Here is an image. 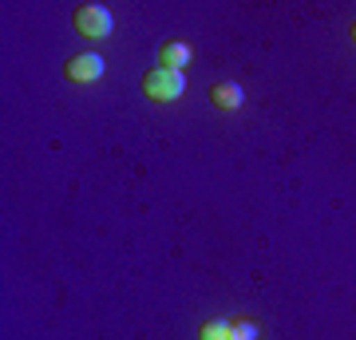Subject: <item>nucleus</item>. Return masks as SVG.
I'll use <instances>...</instances> for the list:
<instances>
[{
    "mask_svg": "<svg viewBox=\"0 0 356 340\" xmlns=\"http://www.w3.org/2000/svg\"><path fill=\"white\" fill-rule=\"evenodd\" d=\"M143 91H147V99H154V103H178L186 95V76H182V72L154 67V72L143 76Z\"/></svg>",
    "mask_w": 356,
    "mask_h": 340,
    "instance_id": "nucleus-1",
    "label": "nucleus"
},
{
    "mask_svg": "<svg viewBox=\"0 0 356 340\" xmlns=\"http://www.w3.org/2000/svg\"><path fill=\"white\" fill-rule=\"evenodd\" d=\"M72 24H76L79 36L88 40H107L115 32V16L107 4H79L76 16H72Z\"/></svg>",
    "mask_w": 356,
    "mask_h": 340,
    "instance_id": "nucleus-2",
    "label": "nucleus"
},
{
    "mask_svg": "<svg viewBox=\"0 0 356 340\" xmlns=\"http://www.w3.org/2000/svg\"><path fill=\"white\" fill-rule=\"evenodd\" d=\"M103 72H107V63H103L99 51H79V56H72V60L64 63V76L72 79V83H99Z\"/></svg>",
    "mask_w": 356,
    "mask_h": 340,
    "instance_id": "nucleus-3",
    "label": "nucleus"
},
{
    "mask_svg": "<svg viewBox=\"0 0 356 340\" xmlns=\"http://www.w3.org/2000/svg\"><path fill=\"white\" fill-rule=\"evenodd\" d=\"M210 99H214L218 111H242L245 88H242V83H234V79H222V83H214V88H210Z\"/></svg>",
    "mask_w": 356,
    "mask_h": 340,
    "instance_id": "nucleus-4",
    "label": "nucleus"
},
{
    "mask_svg": "<svg viewBox=\"0 0 356 340\" xmlns=\"http://www.w3.org/2000/svg\"><path fill=\"white\" fill-rule=\"evenodd\" d=\"M191 60H194V51H191V44H182V40H170V44H163V51H159V67H166V72H182Z\"/></svg>",
    "mask_w": 356,
    "mask_h": 340,
    "instance_id": "nucleus-5",
    "label": "nucleus"
},
{
    "mask_svg": "<svg viewBox=\"0 0 356 340\" xmlns=\"http://www.w3.org/2000/svg\"><path fill=\"white\" fill-rule=\"evenodd\" d=\"M229 340H261V325L254 316H234L229 321Z\"/></svg>",
    "mask_w": 356,
    "mask_h": 340,
    "instance_id": "nucleus-6",
    "label": "nucleus"
},
{
    "mask_svg": "<svg viewBox=\"0 0 356 340\" xmlns=\"http://www.w3.org/2000/svg\"><path fill=\"white\" fill-rule=\"evenodd\" d=\"M198 340H229V321L226 316H210V321L198 328Z\"/></svg>",
    "mask_w": 356,
    "mask_h": 340,
    "instance_id": "nucleus-7",
    "label": "nucleus"
},
{
    "mask_svg": "<svg viewBox=\"0 0 356 340\" xmlns=\"http://www.w3.org/2000/svg\"><path fill=\"white\" fill-rule=\"evenodd\" d=\"M348 36H353V44H356V24H353V32H348Z\"/></svg>",
    "mask_w": 356,
    "mask_h": 340,
    "instance_id": "nucleus-8",
    "label": "nucleus"
}]
</instances>
